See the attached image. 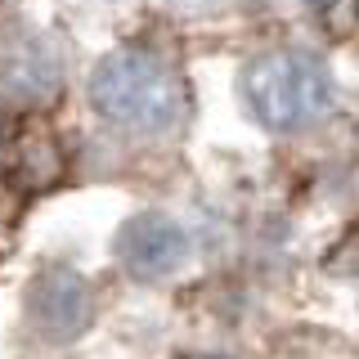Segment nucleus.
<instances>
[{
	"mask_svg": "<svg viewBox=\"0 0 359 359\" xmlns=\"http://www.w3.org/2000/svg\"><path fill=\"white\" fill-rule=\"evenodd\" d=\"M90 104L121 130L162 135L184 117V86L157 54L117 50L90 72Z\"/></svg>",
	"mask_w": 359,
	"mask_h": 359,
	"instance_id": "obj_1",
	"label": "nucleus"
},
{
	"mask_svg": "<svg viewBox=\"0 0 359 359\" xmlns=\"http://www.w3.org/2000/svg\"><path fill=\"white\" fill-rule=\"evenodd\" d=\"M243 95L265 130H301L328 112L332 81L314 54L274 50V54H261V59L247 63Z\"/></svg>",
	"mask_w": 359,
	"mask_h": 359,
	"instance_id": "obj_2",
	"label": "nucleus"
},
{
	"mask_svg": "<svg viewBox=\"0 0 359 359\" xmlns=\"http://www.w3.org/2000/svg\"><path fill=\"white\" fill-rule=\"evenodd\" d=\"M189 261V233L166 211H135L117 229V265L140 283L171 278Z\"/></svg>",
	"mask_w": 359,
	"mask_h": 359,
	"instance_id": "obj_3",
	"label": "nucleus"
},
{
	"mask_svg": "<svg viewBox=\"0 0 359 359\" xmlns=\"http://www.w3.org/2000/svg\"><path fill=\"white\" fill-rule=\"evenodd\" d=\"M27 319L50 341H72L76 332H86V323L95 319V297H90L86 278L72 269L36 274V283L27 287Z\"/></svg>",
	"mask_w": 359,
	"mask_h": 359,
	"instance_id": "obj_4",
	"label": "nucleus"
},
{
	"mask_svg": "<svg viewBox=\"0 0 359 359\" xmlns=\"http://www.w3.org/2000/svg\"><path fill=\"white\" fill-rule=\"evenodd\" d=\"M63 81V67L54 63V54L45 50L41 41H22L5 54V86L14 95H32V99H45L54 95Z\"/></svg>",
	"mask_w": 359,
	"mask_h": 359,
	"instance_id": "obj_5",
	"label": "nucleus"
}]
</instances>
